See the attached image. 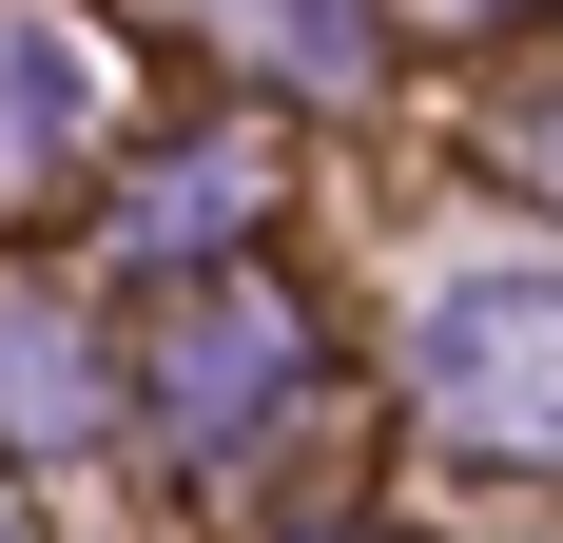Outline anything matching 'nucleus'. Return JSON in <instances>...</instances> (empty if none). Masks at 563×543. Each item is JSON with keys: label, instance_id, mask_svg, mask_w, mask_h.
I'll return each instance as SVG.
<instances>
[{"label": "nucleus", "instance_id": "f257e3e1", "mask_svg": "<svg viewBox=\"0 0 563 543\" xmlns=\"http://www.w3.org/2000/svg\"><path fill=\"white\" fill-rule=\"evenodd\" d=\"M58 117H98V40L40 20V0H0V175H40Z\"/></svg>", "mask_w": 563, "mask_h": 543}, {"label": "nucleus", "instance_id": "f03ea898", "mask_svg": "<svg viewBox=\"0 0 563 543\" xmlns=\"http://www.w3.org/2000/svg\"><path fill=\"white\" fill-rule=\"evenodd\" d=\"M253 20H273L291 58H350V20H331V0H253Z\"/></svg>", "mask_w": 563, "mask_h": 543}]
</instances>
